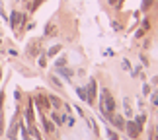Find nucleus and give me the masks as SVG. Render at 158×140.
<instances>
[{"label": "nucleus", "instance_id": "nucleus-1", "mask_svg": "<svg viewBox=\"0 0 158 140\" xmlns=\"http://www.w3.org/2000/svg\"><path fill=\"white\" fill-rule=\"evenodd\" d=\"M33 101H35V105H37V109H39V111H49V109H51L49 97H47L45 94H37Z\"/></svg>", "mask_w": 158, "mask_h": 140}, {"label": "nucleus", "instance_id": "nucleus-2", "mask_svg": "<svg viewBox=\"0 0 158 140\" xmlns=\"http://www.w3.org/2000/svg\"><path fill=\"white\" fill-rule=\"evenodd\" d=\"M41 51H43V49H41V39H33L31 43L27 45V49H26L27 57H37Z\"/></svg>", "mask_w": 158, "mask_h": 140}, {"label": "nucleus", "instance_id": "nucleus-3", "mask_svg": "<svg viewBox=\"0 0 158 140\" xmlns=\"http://www.w3.org/2000/svg\"><path fill=\"white\" fill-rule=\"evenodd\" d=\"M86 92H88V103H94L96 95H98V84H96V78H90V84L86 86Z\"/></svg>", "mask_w": 158, "mask_h": 140}, {"label": "nucleus", "instance_id": "nucleus-4", "mask_svg": "<svg viewBox=\"0 0 158 140\" xmlns=\"http://www.w3.org/2000/svg\"><path fill=\"white\" fill-rule=\"evenodd\" d=\"M125 130H127V134H129L131 140H135L139 136V132H141V129L137 126L135 121H125Z\"/></svg>", "mask_w": 158, "mask_h": 140}, {"label": "nucleus", "instance_id": "nucleus-5", "mask_svg": "<svg viewBox=\"0 0 158 140\" xmlns=\"http://www.w3.org/2000/svg\"><path fill=\"white\" fill-rule=\"evenodd\" d=\"M57 33H59V26H57L55 22H49V23L45 26V33H43V37H45V39H49V37H55Z\"/></svg>", "mask_w": 158, "mask_h": 140}, {"label": "nucleus", "instance_id": "nucleus-6", "mask_svg": "<svg viewBox=\"0 0 158 140\" xmlns=\"http://www.w3.org/2000/svg\"><path fill=\"white\" fill-rule=\"evenodd\" d=\"M41 113V125H43V129H45V132H49V134H55V125H53V121H49L43 115V111H39Z\"/></svg>", "mask_w": 158, "mask_h": 140}, {"label": "nucleus", "instance_id": "nucleus-7", "mask_svg": "<svg viewBox=\"0 0 158 140\" xmlns=\"http://www.w3.org/2000/svg\"><path fill=\"white\" fill-rule=\"evenodd\" d=\"M20 14H22V12H18V10H12V12H10L8 23H10L12 29H18V23H20Z\"/></svg>", "mask_w": 158, "mask_h": 140}, {"label": "nucleus", "instance_id": "nucleus-8", "mask_svg": "<svg viewBox=\"0 0 158 140\" xmlns=\"http://www.w3.org/2000/svg\"><path fill=\"white\" fill-rule=\"evenodd\" d=\"M23 117H26L27 125H33V99L27 101V107H26V111H23Z\"/></svg>", "mask_w": 158, "mask_h": 140}, {"label": "nucleus", "instance_id": "nucleus-9", "mask_svg": "<svg viewBox=\"0 0 158 140\" xmlns=\"http://www.w3.org/2000/svg\"><path fill=\"white\" fill-rule=\"evenodd\" d=\"M115 129H119V130H125V119L121 117V115H111V121H109Z\"/></svg>", "mask_w": 158, "mask_h": 140}, {"label": "nucleus", "instance_id": "nucleus-10", "mask_svg": "<svg viewBox=\"0 0 158 140\" xmlns=\"http://www.w3.org/2000/svg\"><path fill=\"white\" fill-rule=\"evenodd\" d=\"M55 70H57V74H59V76L66 78V80H72V76H74V70L69 68V66H60V68H55Z\"/></svg>", "mask_w": 158, "mask_h": 140}, {"label": "nucleus", "instance_id": "nucleus-11", "mask_svg": "<svg viewBox=\"0 0 158 140\" xmlns=\"http://www.w3.org/2000/svg\"><path fill=\"white\" fill-rule=\"evenodd\" d=\"M47 97H49V103H51V107H53V109L63 107V99H60V97H57L55 94H47Z\"/></svg>", "mask_w": 158, "mask_h": 140}, {"label": "nucleus", "instance_id": "nucleus-12", "mask_svg": "<svg viewBox=\"0 0 158 140\" xmlns=\"http://www.w3.org/2000/svg\"><path fill=\"white\" fill-rule=\"evenodd\" d=\"M60 51H63V45H60V43H55V45H51L49 49H47L45 54H47V57H57Z\"/></svg>", "mask_w": 158, "mask_h": 140}, {"label": "nucleus", "instance_id": "nucleus-13", "mask_svg": "<svg viewBox=\"0 0 158 140\" xmlns=\"http://www.w3.org/2000/svg\"><path fill=\"white\" fill-rule=\"evenodd\" d=\"M18 129H20V132H22V140H31V136H29V129H26V125H23L22 121H18Z\"/></svg>", "mask_w": 158, "mask_h": 140}, {"label": "nucleus", "instance_id": "nucleus-14", "mask_svg": "<svg viewBox=\"0 0 158 140\" xmlns=\"http://www.w3.org/2000/svg\"><path fill=\"white\" fill-rule=\"evenodd\" d=\"M51 121H53V125H55V126H60V125H63L64 121H66V115H63V117H59L57 113H53V115H51Z\"/></svg>", "mask_w": 158, "mask_h": 140}, {"label": "nucleus", "instance_id": "nucleus-15", "mask_svg": "<svg viewBox=\"0 0 158 140\" xmlns=\"http://www.w3.org/2000/svg\"><path fill=\"white\" fill-rule=\"evenodd\" d=\"M123 109H125V115H127V117H133V109H131L129 97H123Z\"/></svg>", "mask_w": 158, "mask_h": 140}, {"label": "nucleus", "instance_id": "nucleus-16", "mask_svg": "<svg viewBox=\"0 0 158 140\" xmlns=\"http://www.w3.org/2000/svg\"><path fill=\"white\" fill-rule=\"evenodd\" d=\"M37 66H41V68H45V66H47V54H45V51H41L37 54Z\"/></svg>", "mask_w": 158, "mask_h": 140}, {"label": "nucleus", "instance_id": "nucleus-17", "mask_svg": "<svg viewBox=\"0 0 158 140\" xmlns=\"http://www.w3.org/2000/svg\"><path fill=\"white\" fill-rule=\"evenodd\" d=\"M66 64H69V58H66L64 54H63V57H57V58H55V68H60V66H66Z\"/></svg>", "mask_w": 158, "mask_h": 140}, {"label": "nucleus", "instance_id": "nucleus-18", "mask_svg": "<svg viewBox=\"0 0 158 140\" xmlns=\"http://www.w3.org/2000/svg\"><path fill=\"white\" fill-rule=\"evenodd\" d=\"M76 94H78V97H80L82 101H88V92H86V86L76 88Z\"/></svg>", "mask_w": 158, "mask_h": 140}, {"label": "nucleus", "instance_id": "nucleus-19", "mask_svg": "<svg viewBox=\"0 0 158 140\" xmlns=\"http://www.w3.org/2000/svg\"><path fill=\"white\" fill-rule=\"evenodd\" d=\"M86 121H88V126L94 130V134H100V130H98V125H96V121H94L92 117H86Z\"/></svg>", "mask_w": 158, "mask_h": 140}, {"label": "nucleus", "instance_id": "nucleus-20", "mask_svg": "<svg viewBox=\"0 0 158 140\" xmlns=\"http://www.w3.org/2000/svg\"><path fill=\"white\" fill-rule=\"evenodd\" d=\"M123 2H125V0H107V6H111V8H115V10H119L121 6H123Z\"/></svg>", "mask_w": 158, "mask_h": 140}, {"label": "nucleus", "instance_id": "nucleus-21", "mask_svg": "<svg viewBox=\"0 0 158 140\" xmlns=\"http://www.w3.org/2000/svg\"><path fill=\"white\" fill-rule=\"evenodd\" d=\"M43 2H45V0H33V2H29V12L33 14V12L37 10V8H39V6L43 4Z\"/></svg>", "mask_w": 158, "mask_h": 140}, {"label": "nucleus", "instance_id": "nucleus-22", "mask_svg": "<svg viewBox=\"0 0 158 140\" xmlns=\"http://www.w3.org/2000/svg\"><path fill=\"white\" fill-rule=\"evenodd\" d=\"M106 134H107V138H109V140H119V134H117L115 130H111L109 126H106Z\"/></svg>", "mask_w": 158, "mask_h": 140}, {"label": "nucleus", "instance_id": "nucleus-23", "mask_svg": "<svg viewBox=\"0 0 158 140\" xmlns=\"http://www.w3.org/2000/svg\"><path fill=\"white\" fill-rule=\"evenodd\" d=\"M49 80H51V84H53V86H57L59 90H63V84H60V80L57 78V74H51V76H49Z\"/></svg>", "mask_w": 158, "mask_h": 140}, {"label": "nucleus", "instance_id": "nucleus-24", "mask_svg": "<svg viewBox=\"0 0 158 140\" xmlns=\"http://www.w3.org/2000/svg\"><path fill=\"white\" fill-rule=\"evenodd\" d=\"M144 121H147V117H144L143 113H141V115H137V117H135V123H137V126H139V129H143Z\"/></svg>", "mask_w": 158, "mask_h": 140}, {"label": "nucleus", "instance_id": "nucleus-25", "mask_svg": "<svg viewBox=\"0 0 158 140\" xmlns=\"http://www.w3.org/2000/svg\"><path fill=\"white\" fill-rule=\"evenodd\" d=\"M152 4H154V0H143V4H141V10H143V12H148Z\"/></svg>", "mask_w": 158, "mask_h": 140}, {"label": "nucleus", "instance_id": "nucleus-26", "mask_svg": "<svg viewBox=\"0 0 158 140\" xmlns=\"http://www.w3.org/2000/svg\"><path fill=\"white\" fill-rule=\"evenodd\" d=\"M111 27H113V31H117V33L123 31V23H119V22H115V20L111 22Z\"/></svg>", "mask_w": 158, "mask_h": 140}, {"label": "nucleus", "instance_id": "nucleus-27", "mask_svg": "<svg viewBox=\"0 0 158 140\" xmlns=\"http://www.w3.org/2000/svg\"><path fill=\"white\" fill-rule=\"evenodd\" d=\"M141 29H144V31H148V29H150V20H148V18H144V20L141 22Z\"/></svg>", "mask_w": 158, "mask_h": 140}, {"label": "nucleus", "instance_id": "nucleus-28", "mask_svg": "<svg viewBox=\"0 0 158 140\" xmlns=\"http://www.w3.org/2000/svg\"><path fill=\"white\" fill-rule=\"evenodd\" d=\"M144 35H147V31H144V29H141V27H139V29H137V33H135V37H137V39H143Z\"/></svg>", "mask_w": 158, "mask_h": 140}, {"label": "nucleus", "instance_id": "nucleus-29", "mask_svg": "<svg viewBox=\"0 0 158 140\" xmlns=\"http://www.w3.org/2000/svg\"><path fill=\"white\" fill-rule=\"evenodd\" d=\"M143 95H150V86L148 84H143Z\"/></svg>", "mask_w": 158, "mask_h": 140}, {"label": "nucleus", "instance_id": "nucleus-30", "mask_svg": "<svg viewBox=\"0 0 158 140\" xmlns=\"http://www.w3.org/2000/svg\"><path fill=\"white\" fill-rule=\"evenodd\" d=\"M139 58H141V62H143V66H148V58L147 57H144V54L141 53V54H139Z\"/></svg>", "mask_w": 158, "mask_h": 140}, {"label": "nucleus", "instance_id": "nucleus-31", "mask_svg": "<svg viewBox=\"0 0 158 140\" xmlns=\"http://www.w3.org/2000/svg\"><path fill=\"white\" fill-rule=\"evenodd\" d=\"M123 68H125V70H131V62H129L127 58H123Z\"/></svg>", "mask_w": 158, "mask_h": 140}, {"label": "nucleus", "instance_id": "nucleus-32", "mask_svg": "<svg viewBox=\"0 0 158 140\" xmlns=\"http://www.w3.org/2000/svg\"><path fill=\"white\" fill-rule=\"evenodd\" d=\"M63 107H64V111H66V113H70V111H72V107L69 105V103H63Z\"/></svg>", "mask_w": 158, "mask_h": 140}, {"label": "nucleus", "instance_id": "nucleus-33", "mask_svg": "<svg viewBox=\"0 0 158 140\" xmlns=\"http://www.w3.org/2000/svg\"><path fill=\"white\" fill-rule=\"evenodd\" d=\"M152 105H158V92L152 95Z\"/></svg>", "mask_w": 158, "mask_h": 140}, {"label": "nucleus", "instance_id": "nucleus-34", "mask_svg": "<svg viewBox=\"0 0 158 140\" xmlns=\"http://www.w3.org/2000/svg\"><path fill=\"white\" fill-rule=\"evenodd\" d=\"M76 125V119H69V126H74Z\"/></svg>", "mask_w": 158, "mask_h": 140}, {"label": "nucleus", "instance_id": "nucleus-35", "mask_svg": "<svg viewBox=\"0 0 158 140\" xmlns=\"http://www.w3.org/2000/svg\"><path fill=\"white\" fill-rule=\"evenodd\" d=\"M0 82H2V66H0Z\"/></svg>", "mask_w": 158, "mask_h": 140}, {"label": "nucleus", "instance_id": "nucleus-36", "mask_svg": "<svg viewBox=\"0 0 158 140\" xmlns=\"http://www.w3.org/2000/svg\"><path fill=\"white\" fill-rule=\"evenodd\" d=\"M156 4H158V2H156Z\"/></svg>", "mask_w": 158, "mask_h": 140}]
</instances>
